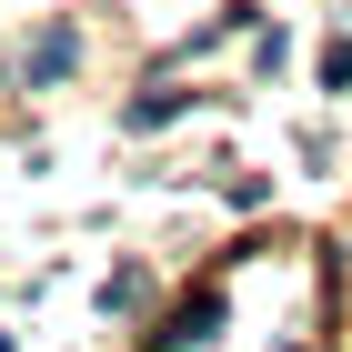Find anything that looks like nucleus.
<instances>
[{"label":"nucleus","instance_id":"obj_3","mask_svg":"<svg viewBox=\"0 0 352 352\" xmlns=\"http://www.w3.org/2000/svg\"><path fill=\"white\" fill-rule=\"evenodd\" d=\"M0 352H10V342H0Z\"/></svg>","mask_w":352,"mask_h":352},{"label":"nucleus","instance_id":"obj_2","mask_svg":"<svg viewBox=\"0 0 352 352\" xmlns=\"http://www.w3.org/2000/svg\"><path fill=\"white\" fill-rule=\"evenodd\" d=\"M171 111H182V91H141V101H131V131H151V121H171Z\"/></svg>","mask_w":352,"mask_h":352},{"label":"nucleus","instance_id":"obj_1","mask_svg":"<svg viewBox=\"0 0 352 352\" xmlns=\"http://www.w3.org/2000/svg\"><path fill=\"white\" fill-rule=\"evenodd\" d=\"M71 51H81L71 30H41V51H30V81H60V71H71Z\"/></svg>","mask_w":352,"mask_h":352}]
</instances>
